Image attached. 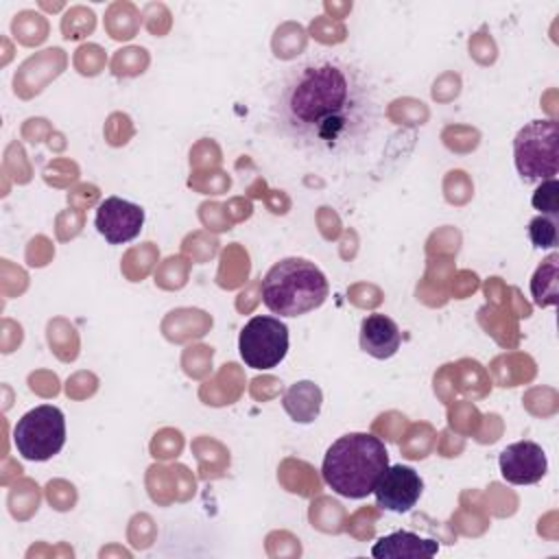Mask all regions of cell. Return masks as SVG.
<instances>
[{
  "mask_svg": "<svg viewBox=\"0 0 559 559\" xmlns=\"http://www.w3.org/2000/svg\"><path fill=\"white\" fill-rule=\"evenodd\" d=\"M280 118L288 133L321 148H338L358 140L371 118L367 87L336 61L304 66L288 81Z\"/></svg>",
  "mask_w": 559,
  "mask_h": 559,
  "instance_id": "cell-1",
  "label": "cell"
},
{
  "mask_svg": "<svg viewBox=\"0 0 559 559\" xmlns=\"http://www.w3.org/2000/svg\"><path fill=\"white\" fill-rule=\"evenodd\" d=\"M386 467L389 452L376 435L349 432L328 448L321 474L338 496L358 500L373 493Z\"/></svg>",
  "mask_w": 559,
  "mask_h": 559,
  "instance_id": "cell-2",
  "label": "cell"
},
{
  "mask_svg": "<svg viewBox=\"0 0 559 559\" xmlns=\"http://www.w3.org/2000/svg\"><path fill=\"white\" fill-rule=\"evenodd\" d=\"M330 293L323 271L304 258L275 262L262 280V301L280 317H299L319 308Z\"/></svg>",
  "mask_w": 559,
  "mask_h": 559,
  "instance_id": "cell-3",
  "label": "cell"
},
{
  "mask_svg": "<svg viewBox=\"0 0 559 559\" xmlns=\"http://www.w3.org/2000/svg\"><path fill=\"white\" fill-rule=\"evenodd\" d=\"M559 129L555 120H533L513 140L515 168L524 181L555 179L559 170Z\"/></svg>",
  "mask_w": 559,
  "mask_h": 559,
  "instance_id": "cell-4",
  "label": "cell"
},
{
  "mask_svg": "<svg viewBox=\"0 0 559 559\" xmlns=\"http://www.w3.org/2000/svg\"><path fill=\"white\" fill-rule=\"evenodd\" d=\"M13 443L26 461H48L66 443V417L61 408L41 404L24 413L13 428Z\"/></svg>",
  "mask_w": 559,
  "mask_h": 559,
  "instance_id": "cell-5",
  "label": "cell"
},
{
  "mask_svg": "<svg viewBox=\"0 0 559 559\" xmlns=\"http://www.w3.org/2000/svg\"><path fill=\"white\" fill-rule=\"evenodd\" d=\"M238 352L251 369H273L288 352V328L277 317H251L238 336Z\"/></svg>",
  "mask_w": 559,
  "mask_h": 559,
  "instance_id": "cell-6",
  "label": "cell"
},
{
  "mask_svg": "<svg viewBox=\"0 0 559 559\" xmlns=\"http://www.w3.org/2000/svg\"><path fill=\"white\" fill-rule=\"evenodd\" d=\"M94 225L109 245H124L142 231L144 210L127 199L107 197L96 207Z\"/></svg>",
  "mask_w": 559,
  "mask_h": 559,
  "instance_id": "cell-7",
  "label": "cell"
},
{
  "mask_svg": "<svg viewBox=\"0 0 559 559\" xmlns=\"http://www.w3.org/2000/svg\"><path fill=\"white\" fill-rule=\"evenodd\" d=\"M421 491L424 480L408 465H389L373 489L378 507L393 513L411 511L417 504Z\"/></svg>",
  "mask_w": 559,
  "mask_h": 559,
  "instance_id": "cell-8",
  "label": "cell"
},
{
  "mask_svg": "<svg viewBox=\"0 0 559 559\" xmlns=\"http://www.w3.org/2000/svg\"><path fill=\"white\" fill-rule=\"evenodd\" d=\"M500 474L511 485H533L546 476L548 459L539 443L535 441H515L507 445L498 456Z\"/></svg>",
  "mask_w": 559,
  "mask_h": 559,
  "instance_id": "cell-9",
  "label": "cell"
},
{
  "mask_svg": "<svg viewBox=\"0 0 559 559\" xmlns=\"http://www.w3.org/2000/svg\"><path fill=\"white\" fill-rule=\"evenodd\" d=\"M402 343V332L397 328V323L382 314V312H373L367 314L360 323V349L367 352L369 356L384 360L391 358Z\"/></svg>",
  "mask_w": 559,
  "mask_h": 559,
  "instance_id": "cell-10",
  "label": "cell"
},
{
  "mask_svg": "<svg viewBox=\"0 0 559 559\" xmlns=\"http://www.w3.org/2000/svg\"><path fill=\"white\" fill-rule=\"evenodd\" d=\"M439 552V542L430 537H419L411 531H395L391 535L380 537L371 555L376 559H421V557H435Z\"/></svg>",
  "mask_w": 559,
  "mask_h": 559,
  "instance_id": "cell-11",
  "label": "cell"
},
{
  "mask_svg": "<svg viewBox=\"0 0 559 559\" xmlns=\"http://www.w3.org/2000/svg\"><path fill=\"white\" fill-rule=\"evenodd\" d=\"M282 406L295 421L310 424V421H314V417L319 415V408H321V389L310 380L295 382L286 391Z\"/></svg>",
  "mask_w": 559,
  "mask_h": 559,
  "instance_id": "cell-12",
  "label": "cell"
},
{
  "mask_svg": "<svg viewBox=\"0 0 559 559\" xmlns=\"http://www.w3.org/2000/svg\"><path fill=\"white\" fill-rule=\"evenodd\" d=\"M557 253L548 255L535 271L533 280H531V293L535 304L546 306V304H555L557 299Z\"/></svg>",
  "mask_w": 559,
  "mask_h": 559,
  "instance_id": "cell-13",
  "label": "cell"
},
{
  "mask_svg": "<svg viewBox=\"0 0 559 559\" xmlns=\"http://www.w3.org/2000/svg\"><path fill=\"white\" fill-rule=\"evenodd\" d=\"M528 236L535 247L539 249H552L557 245V223L548 216H535L528 223Z\"/></svg>",
  "mask_w": 559,
  "mask_h": 559,
  "instance_id": "cell-14",
  "label": "cell"
},
{
  "mask_svg": "<svg viewBox=\"0 0 559 559\" xmlns=\"http://www.w3.org/2000/svg\"><path fill=\"white\" fill-rule=\"evenodd\" d=\"M557 190H559V183L557 179H546L533 194V205L539 210V212H546V214H557L559 212V203H557Z\"/></svg>",
  "mask_w": 559,
  "mask_h": 559,
  "instance_id": "cell-15",
  "label": "cell"
}]
</instances>
